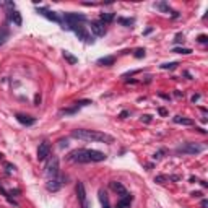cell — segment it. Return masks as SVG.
<instances>
[{
	"label": "cell",
	"mask_w": 208,
	"mask_h": 208,
	"mask_svg": "<svg viewBox=\"0 0 208 208\" xmlns=\"http://www.w3.org/2000/svg\"><path fill=\"white\" fill-rule=\"evenodd\" d=\"M112 20H114V13H102L101 15V23L104 25V23H111Z\"/></svg>",
	"instance_id": "20"
},
{
	"label": "cell",
	"mask_w": 208,
	"mask_h": 208,
	"mask_svg": "<svg viewBox=\"0 0 208 208\" xmlns=\"http://www.w3.org/2000/svg\"><path fill=\"white\" fill-rule=\"evenodd\" d=\"M64 20H65V23H67V26H64V28H68V26H73V25H78V23L85 21L86 16L80 15V13H65Z\"/></svg>",
	"instance_id": "6"
},
{
	"label": "cell",
	"mask_w": 208,
	"mask_h": 208,
	"mask_svg": "<svg viewBox=\"0 0 208 208\" xmlns=\"http://www.w3.org/2000/svg\"><path fill=\"white\" fill-rule=\"evenodd\" d=\"M47 156H50V145L49 141H42L37 148V159L44 161V159H47Z\"/></svg>",
	"instance_id": "7"
},
{
	"label": "cell",
	"mask_w": 208,
	"mask_h": 208,
	"mask_svg": "<svg viewBox=\"0 0 208 208\" xmlns=\"http://www.w3.org/2000/svg\"><path fill=\"white\" fill-rule=\"evenodd\" d=\"M16 120L23 125H33L36 124V117H29V116H25V114H16Z\"/></svg>",
	"instance_id": "11"
},
{
	"label": "cell",
	"mask_w": 208,
	"mask_h": 208,
	"mask_svg": "<svg viewBox=\"0 0 208 208\" xmlns=\"http://www.w3.org/2000/svg\"><path fill=\"white\" fill-rule=\"evenodd\" d=\"M5 5L8 8H12V12H13V8H15V3H13V2H5Z\"/></svg>",
	"instance_id": "33"
},
{
	"label": "cell",
	"mask_w": 208,
	"mask_h": 208,
	"mask_svg": "<svg viewBox=\"0 0 208 208\" xmlns=\"http://www.w3.org/2000/svg\"><path fill=\"white\" fill-rule=\"evenodd\" d=\"M133 55H135V59H143L145 57V49H137Z\"/></svg>",
	"instance_id": "24"
},
{
	"label": "cell",
	"mask_w": 208,
	"mask_h": 208,
	"mask_svg": "<svg viewBox=\"0 0 208 208\" xmlns=\"http://www.w3.org/2000/svg\"><path fill=\"white\" fill-rule=\"evenodd\" d=\"M46 174H47V177H49V179H52V177H59V176H60V169H59V158H57V156H52V158H50V161L47 163Z\"/></svg>",
	"instance_id": "4"
},
{
	"label": "cell",
	"mask_w": 208,
	"mask_h": 208,
	"mask_svg": "<svg viewBox=\"0 0 208 208\" xmlns=\"http://www.w3.org/2000/svg\"><path fill=\"white\" fill-rule=\"evenodd\" d=\"M141 120H143V122H146V124H150V122H151V116H148V114L141 116Z\"/></svg>",
	"instance_id": "29"
},
{
	"label": "cell",
	"mask_w": 208,
	"mask_h": 208,
	"mask_svg": "<svg viewBox=\"0 0 208 208\" xmlns=\"http://www.w3.org/2000/svg\"><path fill=\"white\" fill-rule=\"evenodd\" d=\"M197 41L202 42V44H205V42H208V36L206 34H200V36L197 37Z\"/></svg>",
	"instance_id": "28"
},
{
	"label": "cell",
	"mask_w": 208,
	"mask_h": 208,
	"mask_svg": "<svg viewBox=\"0 0 208 208\" xmlns=\"http://www.w3.org/2000/svg\"><path fill=\"white\" fill-rule=\"evenodd\" d=\"M99 200H101V203H102V208H111L109 200H107V195L102 190H99Z\"/></svg>",
	"instance_id": "19"
},
{
	"label": "cell",
	"mask_w": 208,
	"mask_h": 208,
	"mask_svg": "<svg viewBox=\"0 0 208 208\" xmlns=\"http://www.w3.org/2000/svg\"><path fill=\"white\" fill-rule=\"evenodd\" d=\"M151 31H153V28H148V29H146V31L143 33V34H150V33H151Z\"/></svg>",
	"instance_id": "37"
},
{
	"label": "cell",
	"mask_w": 208,
	"mask_h": 208,
	"mask_svg": "<svg viewBox=\"0 0 208 208\" xmlns=\"http://www.w3.org/2000/svg\"><path fill=\"white\" fill-rule=\"evenodd\" d=\"M206 206H208V200L203 198V200H202V208H206Z\"/></svg>",
	"instance_id": "36"
},
{
	"label": "cell",
	"mask_w": 208,
	"mask_h": 208,
	"mask_svg": "<svg viewBox=\"0 0 208 208\" xmlns=\"http://www.w3.org/2000/svg\"><path fill=\"white\" fill-rule=\"evenodd\" d=\"M67 158L70 159V161H73V163H89V158H88V150H83V148L70 151Z\"/></svg>",
	"instance_id": "3"
},
{
	"label": "cell",
	"mask_w": 208,
	"mask_h": 208,
	"mask_svg": "<svg viewBox=\"0 0 208 208\" xmlns=\"http://www.w3.org/2000/svg\"><path fill=\"white\" fill-rule=\"evenodd\" d=\"M198 99H200V94H193V96H192V102H197Z\"/></svg>",
	"instance_id": "34"
},
{
	"label": "cell",
	"mask_w": 208,
	"mask_h": 208,
	"mask_svg": "<svg viewBox=\"0 0 208 208\" xmlns=\"http://www.w3.org/2000/svg\"><path fill=\"white\" fill-rule=\"evenodd\" d=\"M132 195L129 193V195H125V197H122L119 202H117V205H116V208H129L130 206V203H132Z\"/></svg>",
	"instance_id": "13"
},
{
	"label": "cell",
	"mask_w": 208,
	"mask_h": 208,
	"mask_svg": "<svg viewBox=\"0 0 208 208\" xmlns=\"http://www.w3.org/2000/svg\"><path fill=\"white\" fill-rule=\"evenodd\" d=\"M91 31H93V34L98 36V37L106 34V28H104V25L101 21H91Z\"/></svg>",
	"instance_id": "10"
},
{
	"label": "cell",
	"mask_w": 208,
	"mask_h": 208,
	"mask_svg": "<svg viewBox=\"0 0 208 208\" xmlns=\"http://www.w3.org/2000/svg\"><path fill=\"white\" fill-rule=\"evenodd\" d=\"M205 150V146L203 145H198V143H184L181 146H177L176 148V153H182V154H198L202 153V151Z\"/></svg>",
	"instance_id": "2"
},
{
	"label": "cell",
	"mask_w": 208,
	"mask_h": 208,
	"mask_svg": "<svg viewBox=\"0 0 208 208\" xmlns=\"http://www.w3.org/2000/svg\"><path fill=\"white\" fill-rule=\"evenodd\" d=\"M174 122H176V124H181V125H193L192 119H187V117H182V116H176L174 117Z\"/></svg>",
	"instance_id": "17"
},
{
	"label": "cell",
	"mask_w": 208,
	"mask_h": 208,
	"mask_svg": "<svg viewBox=\"0 0 208 208\" xmlns=\"http://www.w3.org/2000/svg\"><path fill=\"white\" fill-rule=\"evenodd\" d=\"M127 116H129V111H122V112H120V117H122V119H125Z\"/></svg>",
	"instance_id": "35"
},
{
	"label": "cell",
	"mask_w": 208,
	"mask_h": 208,
	"mask_svg": "<svg viewBox=\"0 0 208 208\" xmlns=\"http://www.w3.org/2000/svg\"><path fill=\"white\" fill-rule=\"evenodd\" d=\"M168 179H169L168 176H156V177H154V182H158V184H163L164 181H168Z\"/></svg>",
	"instance_id": "26"
},
{
	"label": "cell",
	"mask_w": 208,
	"mask_h": 208,
	"mask_svg": "<svg viewBox=\"0 0 208 208\" xmlns=\"http://www.w3.org/2000/svg\"><path fill=\"white\" fill-rule=\"evenodd\" d=\"M60 146H62V148H64V146H67V140H65V141H64V140L60 141Z\"/></svg>",
	"instance_id": "38"
},
{
	"label": "cell",
	"mask_w": 208,
	"mask_h": 208,
	"mask_svg": "<svg viewBox=\"0 0 208 208\" xmlns=\"http://www.w3.org/2000/svg\"><path fill=\"white\" fill-rule=\"evenodd\" d=\"M154 7L159 8V10H163V12H169V7H168L164 2H163V3H158V5H154Z\"/></svg>",
	"instance_id": "27"
},
{
	"label": "cell",
	"mask_w": 208,
	"mask_h": 208,
	"mask_svg": "<svg viewBox=\"0 0 208 208\" xmlns=\"http://www.w3.org/2000/svg\"><path fill=\"white\" fill-rule=\"evenodd\" d=\"M73 138L78 140H85V141H102V143H112L114 137L104 133V132H98V130H86V129H77L72 132Z\"/></svg>",
	"instance_id": "1"
},
{
	"label": "cell",
	"mask_w": 208,
	"mask_h": 208,
	"mask_svg": "<svg viewBox=\"0 0 208 208\" xmlns=\"http://www.w3.org/2000/svg\"><path fill=\"white\" fill-rule=\"evenodd\" d=\"M39 104H41V96H39V94H36V96H34V106H39Z\"/></svg>",
	"instance_id": "31"
},
{
	"label": "cell",
	"mask_w": 208,
	"mask_h": 208,
	"mask_svg": "<svg viewBox=\"0 0 208 208\" xmlns=\"http://www.w3.org/2000/svg\"><path fill=\"white\" fill-rule=\"evenodd\" d=\"M116 59L114 57H101L98 60V65H102V67H111V65H114Z\"/></svg>",
	"instance_id": "16"
},
{
	"label": "cell",
	"mask_w": 208,
	"mask_h": 208,
	"mask_svg": "<svg viewBox=\"0 0 208 208\" xmlns=\"http://www.w3.org/2000/svg\"><path fill=\"white\" fill-rule=\"evenodd\" d=\"M64 179L62 177H52V179H49L47 181V184H46V187H47V190L49 192H57V190H60V187H62V182Z\"/></svg>",
	"instance_id": "8"
},
{
	"label": "cell",
	"mask_w": 208,
	"mask_h": 208,
	"mask_svg": "<svg viewBox=\"0 0 208 208\" xmlns=\"http://www.w3.org/2000/svg\"><path fill=\"white\" fill-rule=\"evenodd\" d=\"M62 55H64V59L67 60V62H68L70 65H75V64H78V59L75 57V55H72V54H70L68 50H64V52H62Z\"/></svg>",
	"instance_id": "18"
},
{
	"label": "cell",
	"mask_w": 208,
	"mask_h": 208,
	"mask_svg": "<svg viewBox=\"0 0 208 208\" xmlns=\"http://www.w3.org/2000/svg\"><path fill=\"white\" fill-rule=\"evenodd\" d=\"M158 112H159V116H168V111L164 109V107H159V109H158Z\"/></svg>",
	"instance_id": "32"
},
{
	"label": "cell",
	"mask_w": 208,
	"mask_h": 208,
	"mask_svg": "<svg viewBox=\"0 0 208 208\" xmlns=\"http://www.w3.org/2000/svg\"><path fill=\"white\" fill-rule=\"evenodd\" d=\"M2 158H3V154H2V153H0V159H2Z\"/></svg>",
	"instance_id": "41"
},
{
	"label": "cell",
	"mask_w": 208,
	"mask_h": 208,
	"mask_svg": "<svg viewBox=\"0 0 208 208\" xmlns=\"http://www.w3.org/2000/svg\"><path fill=\"white\" fill-rule=\"evenodd\" d=\"M172 52H176V54H192V49H189V47H174Z\"/></svg>",
	"instance_id": "21"
},
{
	"label": "cell",
	"mask_w": 208,
	"mask_h": 208,
	"mask_svg": "<svg viewBox=\"0 0 208 208\" xmlns=\"http://www.w3.org/2000/svg\"><path fill=\"white\" fill-rule=\"evenodd\" d=\"M192 195H193V197H200V195H202V192H193Z\"/></svg>",
	"instance_id": "39"
},
{
	"label": "cell",
	"mask_w": 208,
	"mask_h": 208,
	"mask_svg": "<svg viewBox=\"0 0 208 208\" xmlns=\"http://www.w3.org/2000/svg\"><path fill=\"white\" fill-rule=\"evenodd\" d=\"M67 29H72L75 34L78 36V39H81V41H85V42H93V39H91V36H89V33L86 31V28L85 26H81V25H73V26H68Z\"/></svg>",
	"instance_id": "5"
},
{
	"label": "cell",
	"mask_w": 208,
	"mask_h": 208,
	"mask_svg": "<svg viewBox=\"0 0 208 208\" xmlns=\"http://www.w3.org/2000/svg\"><path fill=\"white\" fill-rule=\"evenodd\" d=\"M81 208H88V202H85V203H81Z\"/></svg>",
	"instance_id": "40"
},
{
	"label": "cell",
	"mask_w": 208,
	"mask_h": 208,
	"mask_svg": "<svg viewBox=\"0 0 208 208\" xmlns=\"http://www.w3.org/2000/svg\"><path fill=\"white\" fill-rule=\"evenodd\" d=\"M37 13H39V15H42V16H46L47 20H50V21L60 23V16H59L55 12H50V10H47V8H37Z\"/></svg>",
	"instance_id": "9"
},
{
	"label": "cell",
	"mask_w": 208,
	"mask_h": 208,
	"mask_svg": "<svg viewBox=\"0 0 208 208\" xmlns=\"http://www.w3.org/2000/svg\"><path fill=\"white\" fill-rule=\"evenodd\" d=\"M7 37H8V33H7V31H2V33H0V46H2L3 42L7 41Z\"/></svg>",
	"instance_id": "25"
},
{
	"label": "cell",
	"mask_w": 208,
	"mask_h": 208,
	"mask_svg": "<svg viewBox=\"0 0 208 208\" xmlns=\"http://www.w3.org/2000/svg\"><path fill=\"white\" fill-rule=\"evenodd\" d=\"M177 65H179L177 62H171V64H163V65H161V68H163V70H174V68L177 67Z\"/></svg>",
	"instance_id": "23"
},
{
	"label": "cell",
	"mask_w": 208,
	"mask_h": 208,
	"mask_svg": "<svg viewBox=\"0 0 208 208\" xmlns=\"http://www.w3.org/2000/svg\"><path fill=\"white\" fill-rule=\"evenodd\" d=\"M5 168H7V171H8V172L15 171V166H13V164H10V163H5Z\"/></svg>",
	"instance_id": "30"
},
{
	"label": "cell",
	"mask_w": 208,
	"mask_h": 208,
	"mask_svg": "<svg viewBox=\"0 0 208 208\" xmlns=\"http://www.w3.org/2000/svg\"><path fill=\"white\" fill-rule=\"evenodd\" d=\"M111 187L114 189V190H116L117 193H119L120 197H125V195H129V192H127V189H125L124 185H122L120 182H111Z\"/></svg>",
	"instance_id": "14"
},
{
	"label": "cell",
	"mask_w": 208,
	"mask_h": 208,
	"mask_svg": "<svg viewBox=\"0 0 208 208\" xmlns=\"http://www.w3.org/2000/svg\"><path fill=\"white\" fill-rule=\"evenodd\" d=\"M10 20L15 23L16 26H21V23H23V20H21V13L16 12V10H13V12L10 13Z\"/></svg>",
	"instance_id": "15"
},
{
	"label": "cell",
	"mask_w": 208,
	"mask_h": 208,
	"mask_svg": "<svg viewBox=\"0 0 208 208\" xmlns=\"http://www.w3.org/2000/svg\"><path fill=\"white\" fill-rule=\"evenodd\" d=\"M117 21L120 23V25H125V26H132L133 25V18H117Z\"/></svg>",
	"instance_id": "22"
},
{
	"label": "cell",
	"mask_w": 208,
	"mask_h": 208,
	"mask_svg": "<svg viewBox=\"0 0 208 208\" xmlns=\"http://www.w3.org/2000/svg\"><path fill=\"white\" fill-rule=\"evenodd\" d=\"M77 195H78L80 203H85V202H86V190H85L83 182H78V184H77Z\"/></svg>",
	"instance_id": "12"
}]
</instances>
